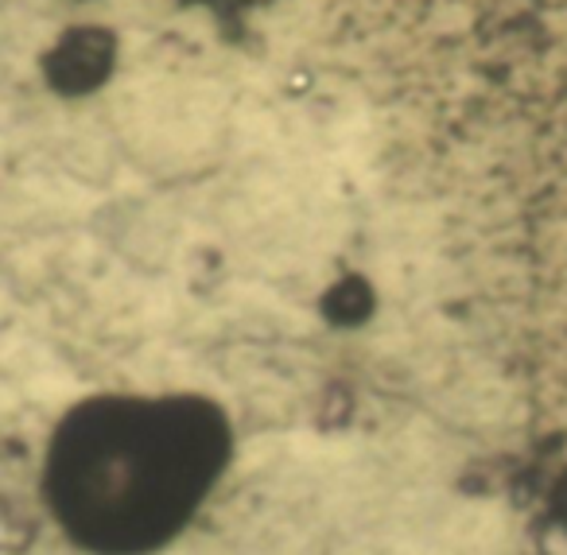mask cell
I'll return each instance as SVG.
<instances>
[{
    "label": "cell",
    "mask_w": 567,
    "mask_h": 555,
    "mask_svg": "<svg viewBox=\"0 0 567 555\" xmlns=\"http://www.w3.org/2000/svg\"><path fill=\"white\" fill-rule=\"evenodd\" d=\"M214 428L183 408H125L71 431L55 454L59 513L110 547L148 544L210 482Z\"/></svg>",
    "instance_id": "obj_1"
}]
</instances>
